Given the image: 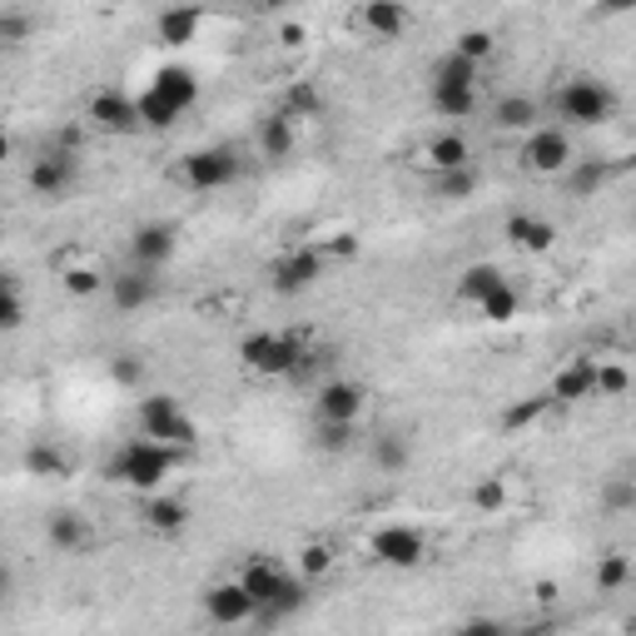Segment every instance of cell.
<instances>
[{"instance_id": "obj_43", "label": "cell", "mask_w": 636, "mask_h": 636, "mask_svg": "<svg viewBox=\"0 0 636 636\" xmlns=\"http://www.w3.org/2000/svg\"><path fill=\"white\" fill-rule=\"evenodd\" d=\"M547 408H553V403H547L543 394H537V398H527V403H513V408L503 413V428H507V433H513V428H527V423H537Z\"/></svg>"}, {"instance_id": "obj_25", "label": "cell", "mask_w": 636, "mask_h": 636, "mask_svg": "<svg viewBox=\"0 0 636 636\" xmlns=\"http://www.w3.org/2000/svg\"><path fill=\"white\" fill-rule=\"evenodd\" d=\"M294 145H299V125L284 120L279 110L264 115V120H259V159L279 165V159H289V155H294Z\"/></svg>"}, {"instance_id": "obj_9", "label": "cell", "mask_w": 636, "mask_h": 636, "mask_svg": "<svg viewBox=\"0 0 636 636\" xmlns=\"http://www.w3.org/2000/svg\"><path fill=\"white\" fill-rule=\"evenodd\" d=\"M368 557L388 572H413L428 562V537L408 523H384L374 537H368Z\"/></svg>"}, {"instance_id": "obj_47", "label": "cell", "mask_w": 636, "mask_h": 636, "mask_svg": "<svg viewBox=\"0 0 636 636\" xmlns=\"http://www.w3.org/2000/svg\"><path fill=\"white\" fill-rule=\"evenodd\" d=\"M607 507H612V513H632V507H636V487H632V477H612V487H607Z\"/></svg>"}, {"instance_id": "obj_39", "label": "cell", "mask_w": 636, "mask_h": 636, "mask_svg": "<svg viewBox=\"0 0 636 636\" xmlns=\"http://www.w3.org/2000/svg\"><path fill=\"white\" fill-rule=\"evenodd\" d=\"M632 388V374L622 364H607V358H597V398H627Z\"/></svg>"}, {"instance_id": "obj_49", "label": "cell", "mask_w": 636, "mask_h": 636, "mask_svg": "<svg viewBox=\"0 0 636 636\" xmlns=\"http://www.w3.org/2000/svg\"><path fill=\"white\" fill-rule=\"evenodd\" d=\"M0 159H10V135L0 130Z\"/></svg>"}, {"instance_id": "obj_4", "label": "cell", "mask_w": 636, "mask_h": 636, "mask_svg": "<svg viewBox=\"0 0 636 636\" xmlns=\"http://www.w3.org/2000/svg\"><path fill=\"white\" fill-rule=\"evenodd\" d=\"M617 115V90L597 76H572L567 85L557 90V120L562 130H597Z\"/></svg>"}, {"instance_id": "obj_8", "label": "cell", "mask_w": 636, "mask_h": 636, "mask_svg": "<svg viewBox=\"0 0 636 636\" xmlns=\"http://www.w3.org/2000/svg\"><path fill=\"white\" fill-rule=\"evenodd\" d=\"M179 179H185L195 195L229 189L239 179V150L235 145H205V150H189L185 165H179Z\"/></svg>"}, {"instance_id": "obj_36", "label": "cell", "mask_w": 636, "mask_h": 636, "mask_svg": "<svg viewBox=\"0 0 636 636\" xmlns=\"http://www.w3.org/2000/svg\"><path fill=\"white\" fill-rule=\"evenodd\" d=\"M433 195L448 199V205H458V199L477 195V165L473 169H458V175H433Z\"/></svg>"}, {"instance_id": "obj_32", "label": "cell", "mask_w": 636, "mask_h": 636, "mask_svg": "<svg viewBox=\"0 0 636 636\" xmlns=\"http://www.w3.org/2000/svg\"><path fill=\"white\" fill-rule=\"evenodd\" d=\"M26 324V294H20L16 274L0 269V334H16Z\"/></svg>"}, {"instance_id": "obj_22", "label": "cell", "mask_w": 636, "mask_h": 636, "mask_svg": "<svg viewBox=\"0 0 636 636\" xmlns=\"http://www.w3.org/2000/svg\"><path fill=\"white\" fill-rule=\"evenodd\" d=\"M140 517H145L150 533L175 537V533H185V527H189V503H185V497H169V493H150V497H145V507H140Z\"/></svg>"}, {"instance_id": "obj_12", "label": "cell", "mask_w": 636, "mask_h": 636, "mask_svg": "<svg viewBox=\"0 0 636 636\" xmlns=\"http://www.w3.org/2000/svg\"><path fill=\"white\" fill-rule=\"evenodd\" d=\"M85 120H90V130L100 135H140V105H135V95H125L120 85H105V90L90 95V105H85Z\"/></svg>"}, {"instance_id": "obj_41", "label": "cell", "mask_w": 636, "mask_h": 636, "mask_svg": "<svg viewBox=\"0 0 636 636\" xmlns=\"http://www.w3.org/2000/svg\"><path fill=\"white\" fill-rule=\"evenodd\" d=\"M30 30H36V16H30V10H0V40H6V46L30 40Z\"/></svg>"}, {"instance_id": "obj_42", "label": "cell", "mask_w": 636, "mask_h": 636, "mask_svg": "<svg viewBox=\"0 0 636 636\" xmlns=\"http://www.w3.org/2000/svg\"><path fill=\"white\" fill-rule=\"evenodd\" d=\"M60 289H66L70 299H90V294L105 289V279L95 269H66V274H60Z\"/></svg>"}, {"instance_id": "obj_30", "label": "cell", "mask_w": 636, "mask_h": 636, "mask_svg": "<svg viewBox=\"0 0 636 636\" xmlns=\"http://www.w3.org/2000/svg\"><path fill=\"white\" fill-rule=\"evenodd\" d=\"M433 85H448V90H477L483 85V70L473 66V60H463V56H443L438 66H433Z\"/></svg>"}, {"instance_id": "obj_23", "label": "cell", "mask_w": 636, "mask_h": 636, "mask_svg": "<svg viewBox=\"0 0 636 636\" xmlns=\"http://www.w3.org/2000/svg\"><path fill=\"white\" fill-rule=\"evenodd\" d=\"M537 120H543V110H537L533 95H503V100L493 105V125L503 135H533Z\"/></svg>"}, {"instance_id": "obj_29", "label": "cell", "mask_w": 636, "mask_h": 636, "mask_svg": "<svg viewBox=\"0 0 636 636\" xmlns=\"http://www.w3.org/2000/svg\"><path fill=\"white\" fill-rule=\"evenodd\" d=\"M428 100L438 120H473L477 115V90H448V85H428Z\"/></svg>"}, {"instance_id": "obj_14", "label": "cell", "mask_w": 636, "mask_h": 636, "mask_svg": "<svg viewBox=\"0 0 636 636\" xmlns=\"http://www.w3.org/2000/svg\"><path fill=\"white\" fill-rule=\"evenodd\" d=\"M175 254H179V229L169 225V219H145L130 235V259H135V269H145V274H159Z\"/></svg>"}, {"instance_id": "obj_50", "label": "cell", "mask_w": 636, "mask_h": 636, "mask_svg": "<svg viewBox=\"0 0 636 636\" xmlns=\"http://www.w3.org/2000/svg\"><path fill=\"white\" fill-rule=\"evenodd\" d=\"M0 225H6V215H0Z\"/></svg>"}, {"instance_id": "obj_48", "label": "cell", "mask_w": 636, "mask_h": 636, "mask_svg": "<svg viewBox=\"0 0 636 636\" xmlns=\"http://www.w3.org/2000/svg\"><path fill=\"white\" fill-rule=\"evenodd\" d=\"M10 587H16V572H10V562L0 557V602L10 597Z\"/></svg>"}, {"instance_id": "obj_17", "label": "cell", "mask_w": 636, "mask_h": 636, "mask_svg": "<svg viewBox=\"0 0 636 636\" xmlns=\"http://www.w3.org/2000/svg\"><path fill=\"white\" fill-rule=\"evenodd\" d=\"M503 235H507L513 249H523V254H547L557 244V225H553V219H543V215H527V209H517V215H507Z\"/></svg>"}, {"instance_id": "obj_38", "label": "cell", "mask_w": 636, "mask_h": 636, "mask_svg": "<svg viewBox=\"0 0 636 636\" xmlns=\"http://www.w3.org/2000/svg\"><path fill=\"white\" fill-rule=\"evenodd\" d=\"M497 50V40H493V30H463L458 36V46H453V56H463V60H473L477 70H483V60Z\"/></svg>"}, {"instance_id": "obj_7", "label": "cell", "mask_w": 636, "mask_h": 636, "mask_svg": "<svg viewBox=\"0 0 636 636\" xmlns=\"http://www.w3.org/2000/svg\"><path fill=\"white\" fill-rule=\"evenodd\" d=\"M324 244H294V249H284L279 259L269 264V289L279 294V299H299V294L318 289V279H324Z\"/></svg>"}, {"instance_id": "obj_18", "label": "cell", "mask_w": 636, "mask_h": 636, "mask_svg": "<svg viewBox=\"0 0 636 636\" xmlns=\"http://www.w3.org/2000/svg\"><path fill=\"white\" fill-rule=\"evenodd\" d=\"M155 294H159V274L125 269V274H115V279H110V304H115L120 314H140V309H150Z\"/></svg>"}, {"instance_id": "obj_34", "label": "cell", "mask_w": 636, "mask_h": 636, "mask_svg": "<svg viewBox=\"0 0 636 636\" xmlns=\"http://www.w3.org/2000/svg\"><path fill=\"white\" fill-rule=\"evenodd\" d=\"M294 572H299L309 587H314V582H324L328 572H334V547H328V543H304L299 547V562H294Z\"/></svg>"}, {"instance_id": "obj_28", "label": "cell", "mask_w": 636, "mask_h": 636, "mask_svg": "<svg viewBox=\"0 0 636 636\" xmlns=\"http://www.w3.org/2000/svg\"><path fill=\"white\" fill-rule=\"evenodd\" d=\"M408 463H413V443L403 438V433H378L374 438V468L398 477V473H408Z\"/></svg>"}, {"instance_id": "obj_33", "label": "cell", "mask_w": 636, "mask_h": 636, "mask_svg": "<svg viewBox=\"0 0 636 636\" xmlns=\"http://www.w3.org/2000/svg\"><path fill=\"white\" fill-rule=\"evenodd\" d=\"M279 115L284 120H318V115H324V95L314 90V85H294L289 95H284V105H279Z\"/></svg>"}, {"instance_id": "obj_37", "label": "cell", "mask_w": 636, "mask_h": 636, "mask_svg": "<svg viewBox=\"0 0 636 636\" xmlns=\"http://www.w3.org/2000/svg\"><path fill=\"white\" fill-rule=\"evenodd\" d=\"M632 582V557L622 553H607L597 562V592H622Z\"/></svg>"}, {"instance_id": "obj_16", "label": "cell", "mask_w": 636, "mask_h": 636, "mask_svg": "<svg viewBox=\"0 0 636 636\" xmlns=\"http://www.w3.org/2000/svg\"><path fill=\"white\" fill-rule=\"evenodd\" d=\"M543 398L553 403V408H577V403L597 398V358H572V364H562Z\"/></svg>"}, {"instance_id": "obj_21", "label": "cell", "mask_w": 636, "mask_h": 636, "mask_svg": "<svg viewBox=\"0 0 636 636\" xmlns=\"http://www.w3.org/2000/svg\"><path fill=\"white\" fill-rule=\"evenodd\" d=\"M423 159L433 165V175H458V169H473V145H468V135L443 130V135H433L428 140Z\"/></svg>"}, {"instance_id": "obj_10", "label": "cell", "mask_w": 636, "mask_h": 636, "mask_svg": "<svg viewBox=\"0 0 636 636\" xmlns=\"http://www.w3.org/2000/svg\"><path fill=\"white\" fill-rule=\"evenodd\" d=\"M523 169L537 179H557L567 175V165L577 159V150H572V135L562 130V125H537L533 135H523Z\"/></svg>"}, {"instance_id": "obj_20", "label": "cell", "mask_w": 636, "mask_h": 636, "mask_svg": "<svg viewBox=\"0 0 636 636\" xmlns=\"http://www.w3.org/2000/svg\"><path fill=\"white\" fill-rule=\"evenodd\" d=\"M199 30H205V10H195V6H175V10H159L155 16V40L169 50L199 40Z\"/></svg>"}, {"instance_id": "obj_44", "label": "cell", "mask_w": 636, "mask_h": 636, "mask_svg": "<svg viewBox=\"0 0 636 636\" xmlns=\"http://www.w3.org/2000/svg\"><path fill=\"white\" fill-rule=\"evenodd\" d=\"M358 438V423L354 428H338V423H318V448L324 453H348Z\"/></svg>"}, {"instance_id": "obj_3", "label": "cell", "mask_w": 636, "mask_h": 636, "mask_svg": "<svg viewBox=\"0 0 636 636\" xmlns=\"http://www.w3.org/2000/svg\"><path fill=\"white\" fill-rule=\"evenodd\" d=\"M185 463V453H175V448H165V443H150V438H130V443H120L115 448V458H110V483H120V487H130V493H140V497H150L165 487V477Z\"/></svg>"}, {"instance_id": "obj_27", "label": "cell", "mask_w": 636, "mask_h": 636, "mask_svg": "<svg viewBox=\"0 0 636 636\" xmlns=\"http://www.w3.org/2000/svg\"><path fill=\"white\" fill-rule=\"evenodd\" d=\"M567 189H572V199H592L597 189H607V179H612V165L607 159H572L567 165Z\"/></svg>"}, {"instance_id": "obj_31", "label": "cell", "mask_w": 636, "mask_h": 636, "mask_svg": "<svg viewBox=\"0 0 636 636\" xmlns=\"http://www.w3.org/2000/svg\"><path fill=\"white\" fill-rule=\"evenodd\" d=\"M517 314H523V294H517V284H513V279H507L503 289L493 294V299H483V304H477V318H483V324H497V328H503V324H513Z\"/></svg>"}, {"instance_id": "obj_40", "label": "cell", "mask_w": 636, "mask_h": 636, "mask_svg": "<svg viewBox=\"0 0 636 636\" xmlns=\"http://www.w3.org/2000/svg\"><path fill=\"white\" fill-rule=\"evenodd\" d=\"M473 507L477 513H503L507 507V477H483L473 487Z\"/></svg>"}, {"instance_id": "obj_35", "label": "cell", "mask_w": 636, "mask_h": 636, "mask_svg": "<svg viewBox=\"0 0 636 636\" xmlns=\"http://www.w3.org/2000/svg\"><path fill=\"white\" fill-rule=\"evenodd\" d=\"M66 453L56 448V443H30L26 448V473L30 477H66Z\"/></svg>"}, {"instance_id": "obj_24", "label": "cell", "mask_w": 636, "mask_h": 636, "mask_svg": "<svg viewBox=\"0 0 636 636\" xmlns=\"http://www.w3.org/2000/svg\"><path fill=\"white\" fill-rule=\"evenodd\" d=\"M358 26L374 40H398L403 30H408V6H398V0H368V6L358 10Z\"/></svg>"}, {"instance_id": "obj_6", "label": "cell", "mask_w": 636, "mask_h": 636, "mask_svg": "<svg viewBox=\"0 0 636 636\" xmlns=\"http://www.w3.org/2000/svg\"><path fill=\"white\" fill-rule=\"evenodd\" d=\"M299 358H304V338L284 334V328H254V334L239 338V364L254 378H294Z\"/></svg>"}, {"instance_id": "obj_19", "label": "cell", "mask_w": 636, "mask_h": 636, "mask_svg": "<svg viewBox=\"0 0 636 636\" xmlns=\"http://www.w3.org/2000/svg\"><path fill=\"white\" fill-rule=\"evenodd\" d=\"M46 543L56 547V553H85V547L95 543V533L76 507H56V513L46 517Z\"/></svg>"}, {"instance_id": "obj_1", "label": "cell", "mask_w": 636, "mask_h": 636, "mask_svg": "<svg viewBox=\"0 0 636 636\" xmlns=\"http://www.w3.org/2000/svg\"><path fill=\"white\" fill-rule=\"evenodd\" d=\"M235 577H239V587L249 592L259 622H289V617H299V612L309 607V592L314 587L289 567V562H279V557H264V553L249 557Z\"/></svg>"}, {"instance_id": "obj_13", "label": "cell", "mask_w": 636, "mask_h": 636, "mask_svg": "<svg viewBox=\"0 0 636 636\" xmlns=\"http://www.w3.org/2000/svg\"><path fill=\"white\" fill-rule=\"evenodd\" d=\"M364 384H354V378H324V384L314 388V423H338V428H354L358 418H364Z\"/></svg>"}, {"instance_id": "obj_11", "label": "cell", "mask_w": 636, "mask_h": 636, "mask_svg": "<svg viewBox=\"0 0 636 636\" xmlns=\"http://www.w3.org/2000/svg\"><path fill=\"white\" fill-rule=\"evenodd\" d=\"M76 179H80V155L76 150H40L36 159H30V175H26V185H30V195H40V199H66L70 189H76Z\"/></svg>"}, {"instance_id": "obj_2", "label": "cell", "mask_w": 636, "mask_h": 636, "mask_svg": "<svg viewBox=\"0 0 636 636\" xmlns=\"http://www.w3.org/2000/svg\"><path fill=\"white\" fill-rule=\"evenodd\" d=\"M135 105H140L145 130H169L199 105V76L189 66H159Z\"/></svg>"}, {"instance_id": "obj_46", "label": "cell", "mask_w": 636, "mask_h": 636, "mask_svg": "<svg viewBox=\"0 0 636 636\" xmlns=\"http://www.w3.org/2000/svg\"><path fill=\"white\" fill-rule=\"evenodd\" d=\"M453 636H523V632L507 627V622H497V617H468Z\"/></svg>"}, {"instance_id": "obj_45", "label": "cell", "mask_w": 636, "mask_h": 636, "mask_svg": "<svg viewBox=\"0 0 636 636\" xmlns=\"http://www.w3.org/2000/svg\"><path fill=\"white\" fill-rule=\"evenodd\" d=\"M110 378H115L120 388H140V384H145V364H140L135 354H120V358L110 364Z\"/></svg>"}, {"instance_id": "obj_15", "label": "cell", "mask_w": 636, "mask_h": 636, "mask_svg": "<svg viewBox=\"0 0 636 636\" xmlns=\"http://www.w3.org/2000/svg\"><path fill=\"white\" fill-rule=\"evenodd\" d=\"M205 617L215 622V627H249V622H259V612H254L249 592L239 587V577H225V582H209L205 587Z\"/></svg>"}, {"instance_id": "obj_26", "label": "cell", "mask_w": 636, "mask_h": 636, "mask_svg": "<svg viewBox=\"0 0 636 636\" xmlns=\"http://www.w3.org/2000/svg\"><path fill=\"white\" fill-rule=\"evenodd\" d=\"M503 284H507V274L497 269V264H468V269L458 274V299L468 304V309H477V304L493 299Z\"/></svg>"}, {"instance_id": "obj_5", "label": "cell", "mask_w": 636, "mask_h": 636, "mask_svg": "<svg viewBox=\"0 0 636 636\" xmlns=\"http://www.w3.org/2000/svg\"><path fill=\"white\" fill-rule=\"evenodd\" d=\"M135 428H140V438L165 443V448H175V453H189L199 443V423L189 418V408L175 394L140 398V408H135Z\"/></svg>"}]
</instances>
